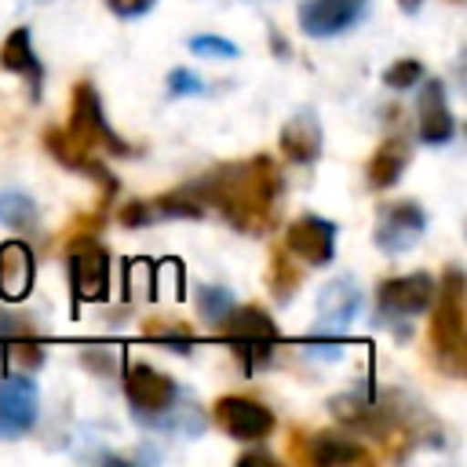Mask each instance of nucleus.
I'll list each match as a JSON object with an SVG mask.
<instances>
[{
  "label": "nucleus",
  "instance_id": "nucleus-15",
  "mask_svg": "<svg viewBox=\"0 0 467 467\" xmlns=\"http://www.w3.org/2000/svg\"><path fill=\"white\" fill-rule=\"evenodd\" d=\"M124 394L128 401L139 409V412H168L175 405V379L164 376L161 368L146 365V361H135L128 365L124 372Z\"/></svg>",
  "mask_w": 467,
  "mask_h": 467
},
{
  "label": "nucleus",
  "instance_id": "nucleus-24",
  "mask_svg": "<svg viewBox=\"0 0 467 467\" xmlns=\"http://www.w3.org/2000/svg\"><path fill=\"white\" fill-rule=\"evenodd\" d=\"M142 336L153 339V343H164V347H171V350H179V354H190V347H193V332H190L186 325L168 321V317H150V321L142 325Z\"/></svg>",
  "mask_w": 467,
  "mask_h": 467
},
{
  "label": "nucleus",
  "instance_id": "nucleus-27",
  "mask_svg": "<svg viewBox=\"0 0 467 467\" xmlns=\"http://www.w3.org/2000/svg\"><path fill=\"white\" fill-rule=\"evenodd\" d=\"M197 306H201V314L208 317V321H223L226 317V310L234 306V292L230 288H223V285H208V288H201V296H197Z\"/></svg>",
  "mask_w": 467,
  "mask_h": 467
},
{
  "label": "nucleus",
  "instance_id": "nucleus-10",
  "mask_svg": "<svg viewBox=\"0 0 467 467\" xmlns=\"http://www.w3.org/2000/svg\"><path fill=\"white\" fill-rule=\"evenodd\" d=\"M44 150H47L62 168H69V171H77V175L99 182V190H102V208H106V201L117 193V179L106 171V164L99 161V153L80 150V146L66 135V128H44Z\"/></svg>",
  "mask_w": 467,
  "mask_h": 467
},
{
  "label": "nucleus",
  "instance_id": "nucleus-21",
  "mask_svg": "<svg viewBox=\"0 0 467 467\" xmlns=\"http://www.w3.org/2000/svg\"><path fill=\"white\" fill-rule=\"evenodd\" d=\"M409 157H412L409 139H401V135L383 139V142L376 146V153L368 157V168H365L368 186H372V190H390V186L401 179V171H405Z\"/></svg>",
  "mask_w": 467,
  "mask_h": 467
},
{
  "label": "nucleus",
  "instance_id": "nucleus-33",
  "mask_svg": "<svg viewBox=\"0 0 467 467\" xmlns=\"http://www.w3.org/2000/svg\"><path fill=\"white\" fill-rule=\"evenodd\" d=\"M398 4H401L405 11H416V7H420V0H398Z\"/></svg>",
  "mask_w": 467,
  "mask_h": 467
},
{
  "label": "nucleus",
  "instance_id": "nucleus-7",
  "mask_svg": "<svg viewBox=\"0 0 467 467\" xmlns=\"http://www.w3.org/2000/svg\"><path fill=\"white\" fill-rule=\"evenodd\" d=\"M285 248L306 266H328L336 255V223L314 212H303L285 230Z\"/></svg>",
  "mask_w": 467,
  "mask_h": 467
},
{
  "label": "nucleus",
  "instance_id": "nucleus-4",
  "mask_svg": "<svg viewBox=\"0 0 467 467\" xmlns=\"http://www.w3.org/2000/svg\"><path fill=\"white\" fill-rule=\"evenodd\" d=\"M219 328H223V339L230 343V350L241 358V365L248 372H255L259 365H266L274 358L277 339H281L277 321L263 306H252V303H244V306L234 303L226 310V317L219 321Z\"/></svg>",
  "mask_w": 467,
  "mask_h": 467
},
{
  "label": "nucleus",
  "instance_id": "nucleus-22",
  "mask_svg": "<svg viewBox=\"0 0 467 467\" xmlns=\"http://www.w3.org/2000/svg\"><path fill=\"white\" fill-rule=\"evenodd\" d=\"M299 281H303V274H299V266L288 259V248H274V252H270V292H274V299H277V303H288V299L296 296Z\"/></svg>",
  "mask_w": 467,
  "mask_h": 467
},
{
  "label": "nucleus",
  "instance_id": "nucleus-13",
  "mask_svg": "<svg viewBox=\"0 0 467 467\" xmlns=\"http://www.w3.org/2000/svg\"><path fill=\"white\" fill-rule=\"evenodd\" d=\"M40 394L29 376L0 379V438H18L36 423Z\"/></svg>",
  "mask_w": 467,
  "mask_h": 467
},
{
  "label": "nucleus",
  "instance_id": "nucleus-11",
  "mask_svg": "<svg viewBox=\"0 0 467 467\" xmlns=\"http://www.w3.org/2000/svg\"><path fill=\"white\" fill-rule=\"evenodd\" d=\"M368 11V0H303L299 4V29L306 36H339L358 26Z\"/></svg>",
  "mask_w": 467,
  "mask_h": 467
},
{
  "label": "nucleus",
  "instance_id": "nucleus-19",
  "mask_svg": "<svg viewBox=\"0 0 467 467\" xmlns=\"http://www.w3.org/2000/svg\"><path fill=\"white\" fill-rule=\"evenodd\" d=\"M0 69H7V73H15V77H26L33 99H40L44 66H40L36 51H33V33H29V26H15V29L4 36V44H0Z\"/></svg>",
  "mask_w": 467,
  "mask_h": 467
},
{
  "label": "nucleus",
  "instance_id": "nucleus-5",
  "mask_svg": "<svg viewBox=\"0 0 467 467\" xmlns=\"http://www.w3.org/2000/svg\"><path fill=\"white\" fill-rule=\"evenodd\" d=\"M69 285L80 303H102L109 296V252L95 237L69 241Z\"/></svg>",
  "mask_w": 467,
  "mask_h": 467
},
{
  "label": "nucleus",
  "instance_id": "nucleus-26",
  "mask_svg": "<svg viewBox=\"0 0 467 467\" xmlns=\"http://www.w3.org/2000/svg\"><path fill=\"white\" fill-rule=\"evenodd\" d=\"M423 80V62L420 58H398V62H390L387 69H383V84L390 88V91H409V88H416Z\"/></svg>",
  "mask_w": 467,
  "mask_h": 467
},
{
  "label": "nucleus",
  "instance_id": "nucleus-14",
  "mask_svg": "<svg viewBox=\"0 0 467 467\" xmlns=\"http://www.w3.org/2000/svg\"><path fill=\"white\" fill-rule=\"evenodd\" d=\"M416 131L420 142L427 146H445L456 135V120L445 99V84L441 80H423L420 95H416Z\"/></svg>",
  "mask_w": 467,
  "mask_h": 467
},
{
  "label": "nucleus",
  "instance_id": "nucleus-29",
  "mask_svg": "<svg viewBox=\"0 0 467 467\" xmlns=\"http://www.w3.org/2000/svg\"><path fill=\"white\" fill-rule=\"evenodd\" d=\"M168 91H171V95H201V91H204V80H201L193 69L175 66V69L168 73Z\"/></svg>",
  "mask_w": 467,
  "mask_h": 467
},
{
  "label": "nucleus",
  "instance_id": "nucleus-9",
  "mask_svg": "<svg viewBox=\"0 0 467 467\" xmlns=\"http://www.w3.org/2000/svg\"><path fill=\"white\" fill-rule=\"evenodd\" d=\"M215 423L237 441H263L274 431V412L255 398L226 394L215 401Z\"/></svg>",
  "mask_w": 467,
  "mask_h": 467
},
{
  "label": "nucleus",
  "instance_id": "nucleus-20",
  "mask_svg": "<svg viewBox=\"0 0 467 467\" xmlns=\"http://www.w3.org/2000/svg\"><path fill=\"white\" fill-rule=\"evenodd\" d=\"M303 463H321V467H339V463H368L372 452L365 445H358L354 438L347 434H332V431H321V434H310L303 438Z\"/></svg>",
  "mask_w": 467,
  "mask_h": 467
},
{
  "label": "nucleus",
  "instance_id": "nucleus-17",
  "mask_svg": "<svg viewBox=\"0 0 467 467\" xmlns=\"http://www.w3.org/2000/svg\"><path fill=\"white\" fill-rule=\"evenodd\" d=\"M325 150V131L314 117V109H299L285 120L281 128V153L292 161V164H314Z\"/></svg>",
  "mask_w": 467,
  "mask_h": 467
},
{
  "label": "nucleus",
  "instance_id": "nucleus-1",
  "mask_svg": "<svg viewBox=\"0 0 467 467\" xmlns=\"http://www.w3.org/2000/svg\"><path fill=\"white\" fill-rule=\"evenodd\" d=\"M182 190L215 208L244 237H266L281 215V168L266 153L219 164Z\"/></svg>",
  "mask_w": 467,
  "mask_h": 467
},
{
  "label": "nucleus",
  "instance_id": "nucleus-8",
  "mask_svg": "<svg viewBox=\"0 0 467 467\" xmlns=\"http://www.w3.org/2000/svg\"><path fill=\"white\" fill-rule=\"evenodd\" d=\"M434 303V277L416 270V274H401V277H387L376 288V314L387 317H416Z\"/></svg>",
  "mask_w": 467,
  "mask_h": 467
},
{
  "label": "nucleus",
  "instance_id": "nucleus-25",
  "mask_svg": "<svg viewBox=\"0 0 467 467\" xmlns=\"http://www.w3.org/2000/svg\"><path fill=\"white\" fill-rule=\"evenodd\" d=\"M4 361H7L11 368H26V372H33V368L44 365V343H40L36 336L7 339V343H4Z\"/></svg>",
  "mask_w": 467,
  "mask_h": 467
},
{
  "label": "nucleus",
  "instance_id": "nucleus-30",
  "mask_svg": "<svg viewBox=\"0 0 467 467\" xmlns=\"http://www.w3.org/2000/svg\"><path fill=\"white\" fill-rule=\"evenodd\" d=\"M18 336H36L33 325H29V317H22V314H4V310H0V358H4V343H7V339H18Z\"/></svg>",
  "mask_w": 467,
  "mask_h": 467
},
{
  "label": "nucleus",
  "instance_id": "nucleus-31",
  "mask_svg": "<svg viewBox=\"0 0 467 467\" xmlns=\"http://www.w3.org/2000/svg\"><path fill=\"white\" fill-rule=\"evenodd\" d=\"M153 4H157V0H106V7H109L117 18H139V15H146Z\"/></svg>",
  "mask_w": 467,
  "mask_h": 467
},
{
  "label": "nucleus",
  "instance_id": "nucleus-32",
  "mask_svg": "<svg viewBox=\"0 0 467 467\" xmlns=\"http://www.w3.org/2000/svg\"><path fill=\"white\" fill-rule=\"evenodd\" d=\"M241 463H266V467H270V463H274V456H270L266 449H263V452H244V456H241Z\"/></svg>",
  "mask_w": 467,
  "mask_h": 467
},
{
  "label": "nucleus",
  "instance_id": "nucleus-6",
  "mask_svg": "<svg viewBox=\"0 0 467 467\" xmlns=\"http://www.w3.org/2000/svg\"><path fill=\"white\" fill-rule=\"evenodd\" d=\"M427 230V212L416 204V201H390L379 208L376 215V226H372V241L379 252L387 255H401L409 248L420 244Z\"/></svg>",
  "mask_w": 467,
  "mask_h": 467
},
{
  "label": "nucleus",
  "instance_id": "nucleus-3",
  "mask_svg": "<svg viewBox=\"0 0 467 467\" xmlns=\"http://www.w3.org/2000/svg\"><path fill=\"white\" fill-rule=\"evenodd\" d=\"M66 135L88 150V153H117V157H135L139 150L131 142H124L106 113H102V102H99V91L91 80H77L73 84V99H69V124H66Z\"/></svg>",
  "mask_w": 467,
  "mask_h": 467
},
{
  "label": "nucleus",
  "instance_id": "nucleus-12",
  "mask_svg": "<svg viewBox=\"0 0 467 467\" xmlns=\"http://www.w3.org/2000/svg\"><path fill=\"white\" fill-rule=\"evenodd\" d=\"M204 215V204L193 197V193H186V190H179V193H161V197H139V201H128V204H120V212H117V219H120V226H150V223H161V219H201Z\"/></svg>",
  "mask_w": 467,
  "mask_h": 467
},
{
  "label": "nucleus",
  "instance_id": "nucleus-23",
  "mask_svg": "<svg viewBox=\"0 0 467 467\" xmlns=\"http://www.w3.org/2000/svg\"><path fill=\"white\" fill-rule=\"evenodd\" d=\"M0 223L11 230H33L36 226V201L22 190H0Z\"/></svg>",
  "mask_w": 467,
  "mask_h": 467
},
{
  "label": "nucleus",
  "instance_id": "nucleus-16",
  "mask_svg": "<svg viewBox=\"0 0 467 467\" xmlns=\"http://www.w3.org/2000/svg\"><path fill=\"white\" fill-rule=\"evenodd\" d=\"M358 310H361V292L350 274L332 277L317 292V328L321 332H343L358 317Z\"/></svg>",
  "mask_w": 467,
  "mask_h": 467
},
{
  "label": "nucleus",
  "instance_id": "nucleus-2",
  "mask_svg": "<svg viewBox=\"0 0 467 467\" xmlns=\"http://www.w3.org/2000/svg\"><path fill=\"white\" fill-rule=\"evenodd\" d=\"M438 306L431 314V328H427V343L434 354V365L441 372H449L452 379L463 376L467 368V336H463V270L449 266L441 274V281L434 285Z\"/></svg>",
  "mask_w": 467,
  "mask_h": 467
},
{
  "label": "nucleus",
  "instance_id": "nucleus-28",
  "mask_svg": "<svg viewBox=\"0 0 467 467\" xmlns=\"http://www.w3.org/2000/svg\"><path fill=\"white\" fill-rule=\"evenodd\" d=\"M186 44H190V51H193V55H204V58H237V55H241V47H237L234 40H226V36H215V33H201V36H190Z\"/></svg>",
  "mask_w": 467,
  "mask_h": 467
},
{
  "label": "nucleus",
  "instance_id": "nucleus-18",
  "mask_svg": "<svg viewBox=\"0 0 467 467\" xmlns=\"http://www.w3.org/2000/svg\"><path fill=\"white\" fill-rule=\"evenodd\" d=\"M36 277V259L22 241H4L0 244V299L22 303L33 292Z\"/></svg>",
  "mask_w": 467,
  "mask_h": 467
}]
</instances>
